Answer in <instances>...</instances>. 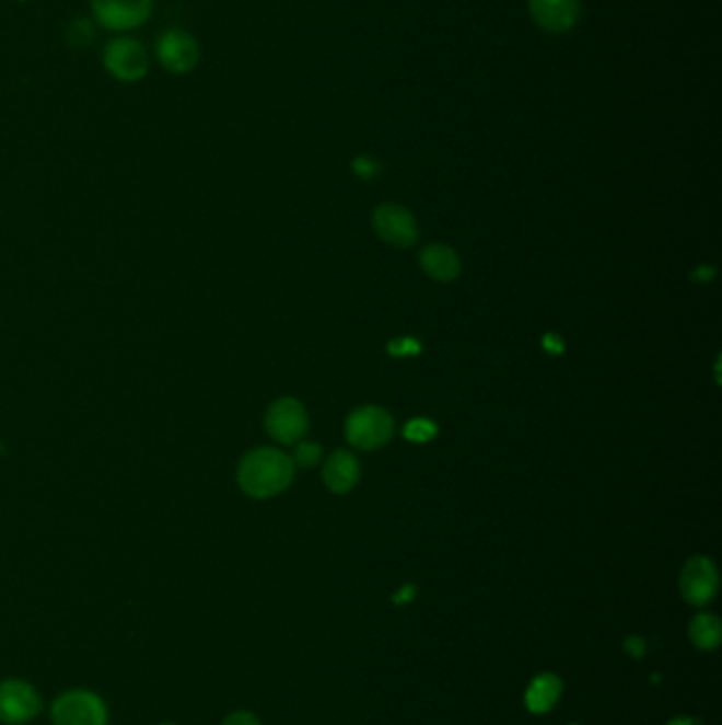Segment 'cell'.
Listing matches in <instances>:
<instances>
[{
	"label": "cell",
	"instance_id": "6da1fadb",
	"mask_svg": "<svg viewBox=\"0 0 722 725\" xmlns=\"http://www.w3.org/2000/svg\"><path fill=\"white\" fill-rule=\"evenodd\" d=\"M295 477V462L280 450L259 448L248 452L237 469L242 491L253 498H269L284 493Z\"/></svg>",
	"mask_w": 722,
	"mask_h": 725
},
{
	"label": "cell",
	"instance_id": "7a4b0ae2",
	"mask_svg": "<svg viewBox=\"0 0 722 725\" xmlns=\"http://www.w3.org/2000/svg\"><path fill=\"white\" fill-rule=\"evenodd\" d=\"M393 435V416L377 405L359 407L346 421V437L350 446L359 450H377L386 446Z\"/></svg>",
	"mask_w": 722,
	"mask_h": 725
},
{
	"label": "cell",
	"instance_id": "3957f363",
	"mask_svg": "<svg viewBox=\"0 0 722 725\" xmlns=\"http://www.w3.org/2000/svg\"><path fill=\"white\" fill-rule=\"evenodd\" d=\"M54 725H108V709L98 693L70 690L51 706Z\"/></svg>",
	"mask_w": 722,
	"mask_h": 725
},
{
	"label": "cell",
	"instance_id": "277c9868",
	"mask_svg": "<svg viewBox=\"0 0 722 725\" xmlns=\"http://www.w3.org/2000/svg\"><path fill=\"white\" fill-rule=\"evenodd\" d=\"M307 414L305 407L291 396H282L273 401L265 414L267 433L284 446H295L307 433Z\"/></svg>",
	"mask_w": 722,
	"mask_h": 725
},
{
	"label": "cell",
	"instance_id": "5b68a950",
	"mask_svg": "<svg viewBox=\"0 0 722 725\" xmlns=\"http://www.w3.org/2000/svg\"><path fill=\"white\" fill-rule=\"evenodd\" d=\"M43 704L31 683L7 679L0 683V724L26 725L38 717Z\"/></svg>",
	"mask_w": 722,
	"mask_h": 725
},
{
	"label": "cell",
	"instance_id": "8992f818",
	"mask_svg": "<svg viewBox=\"0 0 722 725\" xmlns=\"http://www.w3.org/2000/svg\"><path fill=\"white\" fill-rule=\"evenodd\" d=\"M104 67L117 81L136 83L149 70V54L133 38H115L104 49Z\"/></svg>",
	"mask_w": 722,
	"mask_h": 725
},
{
	"label": "cell",
	"instance_id": "52a82bcc",
	"mask_svg": "<svg viewBox=\"0 0 722 725\" xmlns=\"http://www.w3.org/2000/svg\"><path fill=\"white\" fill-rule=\"evenodd\" d=\"M373 228L377 235L396 249H407L416 244L420 231L414 215L398 204H382L373 212Z\"/></svg>",
	"mask_w": 722,
	"mask_h": 725
},
{
	"label": "cell",
	"instance_id": "ba28073f",
	"mask_svg": "<svg viewBox=\"0 0 722 725\" xmlns=\"http://www.w3.org/2000/svg\"><path fill=\"white\" fill-rule=\"evenodd\" d=\"M92 7L104 28L131 31L149 20L153 0H92Z\"/></svg>",
	"mask_w": 722,
	"mask_h": 725
},
{
	"label": "cell",
	"instance_id": "9c48e42d",
	"mask_svg": "<svg viewBox=\"0 0 722 725\" xmlns=\"http://www.w3.org/2000/svg\"><path fill=\"white\" fill-rule=\"evenodd\" d=\"M680 588L690 605H695V607L708 605L719 590V573H717L714 562L703 559V556L690 559L683 568Z\"/></svg>",
	"mask_w": 722,
	"mask_h": 725
},
{
	"label": "cell",
	"instance_id": "30bf717a",
	"mask_svg": "<svg viewBox=\"0 0 722 725\" xmlns=\"http://www.w3.org/2000/svg\"><path fill=\"white\" fill-rule=\"evenodd\" d=\"M158 56L165 70L174 74L191 72L199 62V45L196 38L185 31H167L160 36Z\"/></svg>",
	"mask_w": 722,
	"mask_h": 725
},
{
	"label": "cell",
	"instance_id": "8fae6325",
	"mask_svg": "<svg viewBox=\"0 0 722 725\" xmlns=\"http://www.w3.org/2000/svg\"><path fill=\"white\" fill-rule=\"evenodd\" d=\"M529 15L547 33H568L581 18V0H529Z\"/></svg>",
	"mask_w": 722,
	"mask_h": 725
},
{
	"label": "cell",
	"instance_id": "7c38bea8",
	"mask_svg": "<svg viewBox=\"0 0 722 725\" xmlns=\"http://www.w3.org/2000/svg\"><path fill=\"white\" fill-rule=\"evenodd\" d=\"M323 480H325L328 491H333L337 495H346L359 484L361 464H359L354 454H350L346 450H337L325 462Z\"/></svg>",
	"mask_w": 722,
	"mask_h": 725
},
{
	"label": "cell",
	"instance_id": "4fadbf2b",
	"mask_svg": "<svg viewBox=\"0 0 722 725\" xmlns=\"http://www.w3.org/2000/svg\"><path fill=\"white\" fill-rule=\"evenodd\" d=\"M420 265L432 280L452 283L462 272L458 253L445 244H428L420 253Z\"/></svg>",
	"mask_w": 722,
	"mask_h": 725
},
{
	"label": "cell",
	"instance_id": "5bb4252c",
	"mask_svg": "<svg viewBox=\"0 0 722 725\" xmlns=\"http://www.w3.org/2000/svg\"><path fill=\"white\" fill-rule=\"evenodd\" d=\"M561 693V683L554 675H540L532 681L529 690L525 693V704L532 713H547Z\"/></svg>",
	"mask_w": 722,
	"mask_h": 725
},
{
	"label": "cell",
	"instance_id": "9a60e30c",
	"mask_svg": "<svg viewBox=\"0 0 722 725\" xmlns=\"http://www.w3.org/2000/svg\"><path fill=\"white\" fill-rule=\"evenodd\" d=\"M689 634L699 649H714L721 641V622L714 615L701 613L690 622Z\"/></svg>",
	"mask_w": 722,
	"mask_h": 725
},
{
	"label": "cell",
	"instance_id": "2e32d148",
	"mask_svg": "<svg viewBox=\"0 0 722 725\" xmlns=\"http://www.w3.org/2000/svg\"><path fill=\"white\" fill-rule=\"evenodd\" d=\"M323 450L318 444H296L295 448V467H303V469H312L321 462Z\"/></svg>",
	"mask_w": 722,
	"mask_h": 725
},
{
	"label": "cell",
	"instance_id": "e0dca14e",
	"mask_svg": "<svg viewBox=\"0 0 722 725\" xmlns=\"http://www.w3.org/2000/svg\"><path fill=\"white\" fill-rule=\"evenodd\" d=\"M403 433H405V437H407L409 441H418V444H422V441H428L430 437H434L436 427H434L432 423L424 421V418H418V421H411V423L405 427Z\"/></svg>",
	"mask_w": 722,
	"mask_h": 725
},
{
	"label": "cell",
	"instance_id": "ac0fdd59",
	"mask_svg": "<svg viewBox=\"0 0 722 725\" xmlns=\"http://www.w3.org/2000/svg\"><path fill=\"white\" fill-rule=\"evenodd\" d=\"M352 168L361 179H373L380 172V165L373 158H357Z\"/></svg>",
	"mask_w": 722,
	"mask_h": 725
},
{
	"label": "cell",
	"instance_id": "d6986e66",
	"mask_svg": "<svg viewBox=\"0 0 722 725\" xmlns=\"http://www.w3.org/2000/svg\"><path fill=\"white\" fill-rule=\"evenodd\" d=\"M221 725H261V722L248 711H233Z\"/></svg>",
	"mask_w": 722,
	"mask_h": 725
},
{
	"label": "cell",
	"instance_id": "ffe728a7",
	"mask_svg": "<svg viewBox=\"0 0 722 725\" xmlns=\"http://www.w3.org/2000/svg\"><path fill=\"white\" fill-rule=\"evenodd\" d=\"M396 346L400 348H388L393 355H407V353H418L420 350V344L414 342V340H398V342H393Z\"/></svg>",
	"mask_w": 722,
	"mask_h": 725
},
{
	"label": "cell",
	"instance_id": "44dd1931",
	"mask_svg": "<svg viewBox=\"0 0 722 725\" xmlns=\"http://www.w3.org/2000/svg\"><path fill=\"white\" fill-rule=\"evenodd\" d=\"M545 344H554V346H547V350H551V353H559V350H561V344H559V340L556 335H549Z\"/></svg>",
	"mask_w": 722,
	"mask_h": 725
}]
</instances>
